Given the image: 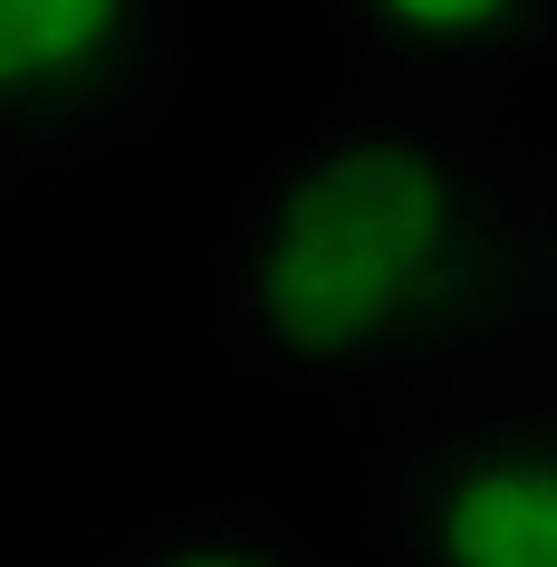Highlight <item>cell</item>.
<instances>
[{"label":"cell","instance_id":"cell-4","mask_svg":"<svg viewBox=\"0 0 557 567\" xmlns=\"http://www.w3.org/2000/svg\"><path fill=\"white\" fill-rule=\"evenodd\" d=\"M347 39L404 68H519L557 39V0H318Z\"/></svg>","mask_w":557,"mask_h":567},{"label":"cell","instance_id":"cell-2","mask_svg":"<svg viewBox=\"0 0 557 567\" xmlns=\"http://www.w3.org/2000/svg\"><path fill=\"white\" fill-rule=\"evenodd\" d=\"M384 567H557V385L413 394L365 462Z\"/></svg>","mask_w":557,"mask_h":567},{"label":"cell","instance_id":"cell-5","mask_svg":"<svg viewBox=\"0 0 557 567\" xmlns=\"http://www.w3.org/2000/svg\"><path fill=\"white\" fill-rule=\"evenodd\" d=\"M96 567H347V558H327L318 538L289 529L269 501L221 491V501H183V509L135 519Z\"/></svg>","mask_w":557,"mask_h":567},{"label":"cell","instance_id":"cell-1","mask_svg":"<svg viewBox=\"0 0 557 567\" xmlns=\"http://www.w3.org/2000/svg\"><path fill=\"white\" fill-rule=\"evenodd\" d=\"M528 183L462 116L337 106L269 154L212 250V328L250 375L413 404L509 318Z\"/></svg>","mask_w":557,"mask_h":567},{"label":"cell","instance_id":"cell-3","mask_svg":"<svg viewBox=\"0 0 557 567\" xmlns=\"http://www.w3.org/2000/svg\"><path fill=\"white\" fill-rule=\"evenodd\" d=\"M164 96H174V0H0L10 193L145 145Z\"/></svg>","mask_w":557,"mask_h":567}]
</instances>
